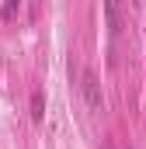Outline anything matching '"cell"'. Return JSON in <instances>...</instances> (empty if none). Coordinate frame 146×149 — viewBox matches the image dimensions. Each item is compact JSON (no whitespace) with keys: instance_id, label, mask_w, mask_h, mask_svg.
Returning a JSON list of instances; mask_svg holds the SVG:
<instances>
[{"instance_id":"277c9868","label":"cell","mask_w":146,"mask_h":149,"mask_svg":"<svg viewBox=\"0 0 146 149\" xmlns=\"http://www.w3.org/2000/svg\"><path fill=\"white\" fill-rule=\"evenodd\" d=\"M18 7H21V3H18V0H7V3H4V7H0V17H4V21H11V17H14V14H18Z\"/></svg>"},{"instance_id":"7a4b0ae2","label":"cell","mask_w":146,"mask_h":149,"mask_svg":"<svg viewBox=\"0 0 146 149\" xmlns=\"http://www.w3.org/2000/svg\"><path fill=\"white\" fill-rule=\"evenodd\" d=\"M42 118H45V94H42V90H32V121H42Z\"/></svg>"},{"instance_id":"6da1fadb","label":"cell","mask_w":146,"mask_h":149,"mask_svg":"<svg viewBox=\"0 0 146 149\" xmlns=\"http://www.w3.org/2000/svg\"><path fill=\"white\" fill-rule=\"evenodd\" d=\"M80 87H84V101H87V108L91 111H101V83H98V76H94V70H84V76H80Z\"/></svg>"},{"instance_id":"3957f363","label":"cell","mask_w":146,"mask_h":149,"mask_svg":"<svg viewBox=\"0 0 146 149\" xmlns=\"http://www.w3.org/2000/svg\"><path fill=\"white\" fill-rule=\"evenodd\" d=\"M105 14H108V28H111V35H118V31H122V21H118V7H115V3H105Z\"/></svg>"}]
</instances>
